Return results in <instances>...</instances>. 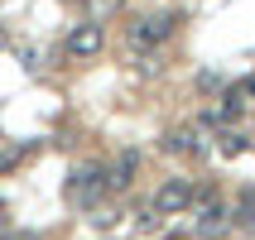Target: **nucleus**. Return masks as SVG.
Segmentation results:
<instances>
[{"label": "nucleus", "instance_id": "1", "mask_svg": "<svg viewBox=\"0 0 255 240\" xmlns=\"http://www.w3.org/2000/svg\"><path fill=\"white\" fill-rule=\"evenodd\" d=\"M106 192H111V173L97 168V163H82V168L68 178V202H77V207H101L106 202Z\"/></svg>", "mask_w": 255, "mask_h": 240}, {"label": "nucleus", "instance_id": "2", "mask_svg": "<svg viewBox=\"0 0 255 240\" xmlns=\"http://www.w3.org/2000/svg\"><path fill=\"white\" fill-rule=\"evenodd\" d=\"M164 154H178V159H202L212 154V125H173L164 130Z\"/></svg>", "mask_w": 255, "mask_h": 240}, {"label": "nucleus", "instance_id": "3", "mask_svg": "<svg viewBox=\"0 0 255 240\" xmlns=\"http://www.w3.org/2000/svg\"><path fill=\"white\" fill-rule=\"evenodd\" d=\"M178 24H183V14H149V19H135V24H130L126 39H130V48H140V53H144V48H159Z\"/></svg>", "mask_w": 255, "mask_h": 240}, {"label": "nucleus", "instance_id": "4", "mask_svg": "<svg viewBox=\"0 0 255 240\" xmlns=\"http://www.w3.org/2000/svg\"><path fill=\"white\" fill-rule=\"evenodd\" d=\"M193 197H198L193 178H169V183L154 192V207L164 216H183V212H193Z\"/></svg>", "mask_w": 255, "mask_h": 240}, {"label": "nucleus", "instance_id": "5", "mask_svg": "<svg viewBox=\"0 0 255 240\" xmlns=\"http://www.w3.org/2000/svg\"><path fill=\"white\" fill-rule=\"evenodd\" d=\"M101 43H106V29H101L97 19H87V24H72V29H68L63 53H68V58H97Z\"/></svg>", "mask_w": 255, "mask_h": 240}, {"label": "nucleus", "instance_id": "6", "mask_svg": "<svg viewBox=\"0 0 255 240\" xmlns=\"http://www.w3.org/2000/svg\"><path fill=\"white\" fill-rule=\"evenodd\" d=\"M106 173H111V187H116V192H121V187H130L135 178H140V149H121V154H116V163H111Z\"/></svg>", "mask_w": 255, "mask_h": 240}, {"label": "nucleus", "instance_id": "7", "mask_svg": "<svg viewBox=\"0 0 255 240\" xmlns=\"http://www.w3.org/2000/svg\"><path fill=\"white\" fill-rule=\"evenodd\" d=\"M236 221H231V226L236 231H255V187H241V202H236Z\"/></svg>", "mask_w": 255, "mask_h": 240}, {"label": "nucleus", "instance_id": "8", "mask_svg": "<svg viewBox=\"0 0 255 240\" xmlns=\"http://www.w3.org/2000/svg\"><path fill=\"white\" fill-rule=\"evenodd\" d=\"M82 5H87V14H92L97 24H106L111 14H121V10H126V0H82Z\"/></svg>", "mask_w": 255, "mask_h": 240}, {"label": "nucleus", "instance_id": "9", "mask_svg": "<svg viewBox=\"0 0 255 240\" xmlns=\"http://www.w3.org/2000/svg\"><path fill=\"white\" fill-rule=\"evenodd\" d=\"M217 149H222V154H227V159H236V154H246V149H251V140H246L241 130H227V135H222V144H217Z\"/></svg>", "mask_w": 255, "mask_h": 240}, {"label": "nucleus", "instance_id": "10", "mask_svg": "<svg viewBox=\"0 0 255 240\" xmlns=\"http://www.w3.org/2000/svg\"><path fill=\"white\" fill-rule=\"evenodd\" d=\"M159 216H164L159 207H144V212H135V221H140V231H144V236H154V231H159Z\"/></svg>", "mask_w": 255, "mask_h": 240}, {"label": "nucleus", "instance_id": "11", "mask_svg": "<svg viewBox=\"0 0 255 240\" xmlns=\"http://www.w3.org/2000/svg\"><path fill=\"white\" fill-rule=\"evenodd\" d=\"M217 86H222L217 72H198V91H217Z\"/></svg>", "mask_w": 255, "mask_h": 240}, {"label": "nucleus", "instance_id": "12", "mask_svg": "<svg viewBox=\"0 0 255 240\" xmlns=\"http://www.w3.org/2000/svg\"><path fill=\"white\" fill-rule=\"evenodd\" d=\"M19 63H24V68L34 72V68H39V48H19Z\"/></svg>", "mask_w": 255, "mask_h": 240}, {"label": "nucleus", "instance_id": "13", "mask_svg": "<svg viewBox=\"0 0 255 240\" xmlns=\"http://www.w3.org/2000/svg\"><path fill=\"white\" fill-rule=\"evenodd\" d=\"M241 86H246V96H251V101H255V77H246V82H241Z\"/></svg>", "mask_w": 255, "mask_h": 240}, {"label": "nucleus", "instance_id": "14", "mask_svg": "<svg viewBox=\"0 0 255 240\" xmlns=\"http://www.w3.org/2000/svg\"><path fill=\"white\" fill-rule=\"evenodd\" d=\"M10 236V221H5V212H0V240Z\"/></svg>", "mask_w": 255, "mask_h": 240}, {"label": "nucleus", "instance_id": "15", "mask_svg": "<svg viewBox=\"0 0 255 240\" xmlns=\"http://www.w3.org/2000/svg\"><path fill=\"white\" fill-rule=\"evenodd\" d=\"M5 240H39V236H34V231H24V236H5Z\"/></svg>", "mask_w": 255, "mask_h": 240}, {"label": "nucleus", "instance_id": "16", "mask_svg": "<svg viewBox=\"0 0 255 240\" xmlns=\"http://www.w3.org/2000/svg\"><path fill=\"white\" fill-rule=\"evenodd\" d=\"M0 48H10V34H5V24H0Z\"/></svg>", "mask_w": 255, "mask_h": 240}, {"label": "nucleus", "instance_id": "17", "mask_svg": "<svg viewBox=\"0 0 255 240\" xmlns=\"http://www.w3.org/2000/svg\"><path fill=\"white\" fill-rule=\"evenodd\" d=\"M68 5H72V0H68Z\"/></svg>", "mask_w": 255, "mask_h": 240}]
</instances>
